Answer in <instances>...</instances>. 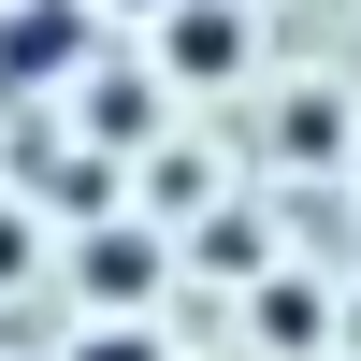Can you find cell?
<instances>
[{"instance_id": "obj_1", "label": "cell", "mask_w": 361, "mask_h": 361, "mask_svg": "<svg viewBox=\"0 0 361 361\" xmlns=\"http://www.w3.org/2000/svg\"><path fill=\"white\" fill-rule=\"evenodd\" d=\"M159 73H231V15H217V0H173V29H159Z\"/></svg>"}, {"instance_id": "obj_2", "label": "cell", "mask_w": 361, "mask_h": 361, "mask_svg": "<svg viewBox=\"0 0 361 361\" xmlns=\"http://www.w3.org/2000/svg\"><path fill=\"white\" fill-rule=\"evenodd\" d=\"M87 289H102V304H145V289H159V246H145V231H102V246H87Z\"/></svg>"}, {"instance_id": "obj_3", "label": "cell", "mask_w": 361, "mask_h": 361, "mask_svg": "<svg viewBox=\"0 0 361 361\" xmlns=\"http://www.w3.org/2000/svg\"><path fill=\"white\" fill-rule=\"evenodd\" d=\"M73 29H87L73 0H44V15H15V44H0V58H15V73H58V58H73Z\"/></svg>"}, {"instance_id": "obj_4", "label": "cell", "mask_w": 361, "mask_h": 361, "mask_svg": "<svg viewBox=\"0 0 361 361\" xmlns=\"http://www.w3.org/2000/svg\"><path fill=\"white\" fill-rule=\"evenodd\" d=\"M73 361H159V333H130V318H116V333H87Z\"/></svg>"}]
</instances>
